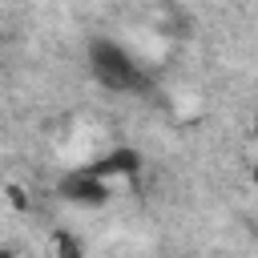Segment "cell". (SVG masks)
Here are the masks:
<instances>
[{
  "mask_svg": "<svg viewBox=\"0 0 258 258\" xmlns=\"http://www.w3.org/2000/svg\"><path fill=\"white\" fill-rule=\"evenodd\" d=\"M56 254H60V258H81L85 246H81L73 234H56Z\"/></svg>",
  "mask_w": 258,
  "mask_h": 258,
  "instance_id": "4",
  "label": "cell"
},
{
  "mask_svg": "<svg viewBox=\"0 0 258 258\" xmlns=\"http://www.w3.org/2000/svg\"><path fill=\"white\" fill-rule=\"evenodd\" d=\"M8 202H12L16 210H28V198H24V194H20L16 185H8Z\"/></svg>",
  "mask_w": 258,
  "mask_h": 258,
  "instance_id": "5",
  "label": "cell"
},
{
  "mask_svg": "<svg viewBox=\"0 0 258 258\" xmlns=\"http://www.w3.org/2000/svg\"><path fill=\"white\" fill-rule=\"evenodd\" d=\"M85 64H89V77L109 89V93H129V97H141L153 89V77L145 73V64L125 48L117 44L113 36H93L85 44Z\"/></svg>",
  "mask_w": 258,
  "mask_h": 258,
  "instance_id": "1",
  "label": "cell"
},
{
  "mask_svg": "<svg viewBox=\"0 0 258 258\" xmlns=\"http://www.w3.org/2000/svg\"><path fill=\"white\" fill-rule=\"evenodd\" d=\"M56 194H60L69 206L97 210V206H105V202L113 198V181H109V177H101L93 165H85V169H73V173H64V177L56 181Z\"/></svg>",
  "mask_w": 258,
  "mask_h": 258,
  "instance_id": "2",
  "label": "cell"
},
{
  "mask_svg": "<svg viewBox=\"0 0 258 258\" xmlns=\"http://www.w3.org/2000/svg\"><path fill=\"white\" fill-rule=\"evenodd\" d=\"M250 133H254V137H258V113H254V121H250Z\"/></svg>",
  "mask_w": 258,
  "mask_h": 258,
  "instance_id": "6",
  "label": "cell"
},
{
  "mask_svg": "<svg viewBox=\"0 0 258 258\" xmlns=\"http://www.w3.org/2000/svg\"><path fill=\"white\" fill-rule=\"evenodd\" d=\"M250 177H254V185H258V169H250Z\"/></svg>",
  "mask_w": 258,
  "mask_h": 258,
  "instance_id": "7",
  "label": "cell"
},
{
  "mask_svg": "<svg viewBox=\"0 0 258 258\" xmlns=\"http://www.w3.org/2000/svg\"><path fill=\"white\" fill-rule=\"evenodd\" d=\"M93 169H97L101 177H109V181H117V177H133V173H141V153L129 149V145H121V149H109L105 157H97Z\"/></svg>",
  "mask_w": 258,
  "mask_h": 258,
  "instance_id": "3",
  "label": "cell"
}]
</instances>
